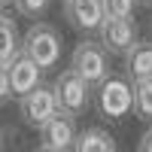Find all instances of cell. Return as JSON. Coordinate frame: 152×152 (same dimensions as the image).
<instances>
[{"label":"cell","mask_w":152,"mask_h":152,"mask_svg":"<svg viewBox=\"0 0 152 152\" xmlns=\"http://www.w3.org/2000/svg\"><path fill=\"white\" fill-rule=\"evenodd\" d=\"M21 52L28 58H34L43 70H52V67H58V61H61V37H58V31L52 28V24L34 21L31 31L24 34Z\"/></svg>","instance_id":"obj_1"},{"label":"cell","mask_w":152,"mask_h":152,"mask_svg":"<svg viewBox=\"0 0 152 152\" xmlns=\"http://www.w3.org/2000/svg\"><path fill=\"white\" fill-rule=\"evenodd\" d=\"M97 94V110L107 119H125L134 110V82L128 76H107L94 88Z\"/></svg>","instance_id":"obj_2"},{"label":"cell","mask_w":152,"mask_h":152,"mask_svg":"<svg viewBox=\"0 0 152 152\" xmlns=\"http://www.w3.org/2000/svg\"><path fill=\"white\" fill-rule=\"evenodd\" d=\"M52 88H55V94H58L61 110L70 113V116H82V113L88 110V104H91V88L94 85L88 82L82 73H76L73 67H67V70H61L55 76Z\"/></svg>","instance_id":"obj_3"},{"label":"cell","mask_w":152,"mask_h":152,"mask_svg":"<svg viewBox=\"0 0 152 152\" xmlns=\"http://www.w3.org/2000/svg\"><path fill=\"white\" fill-rule=\"evenodd\" d=\"M70 67H73L76 73H82L94 88L104 82L107 76H113V73H110V52L104 49L100 40H82L79 46L73 49Z\"/></svg>","instance_id":"obj_4"},{"label":"cell","mask_w":152,"mask_h":152,"mask_svg":"<svg viewBox=\"0 0 152 152\" xmlns=\"http://www.w3.org/2000/svg\"><path fill=\"white\" fill-rule=\"evenodd\" d=\"M18 113H21L24 125H31V128L43 131L46 125L61 113V104H58L55 88H52V85H40V88H34L31 94L18 97Z\"/></svg>","instance_id":"obj_5"},{"label":"cell","mask_w":152,"mask_h":152,"mask_svg":"<svg viewBox=\"0 0 152 152\" xmlns=\"http://www.w3.org/2000/svg\"><path fill=\"white\" fill-rule=\"evenodd\" d=\"M97 40L104 43V49L110 55H128L131 49L140 43L137 40V21L134 18H113L107 15L104 24L97 31Z\"/></svg>","instance_id":"obj_6"},{"label":"cell","mask_w":152,"mask_h":152,"mask_svg":"<svg viewBox=\"0 0 152 152\" xmlns=\"http://www.w3.org/2000/svg\"><path fill=\"white\" fill-rule=\"evenodd\" d=\"M64 18L73 31L79 34H97L107 18L104 0H64Z\"/></svg>","instance_id":"obj_7"},{"label":"cell","mask_w":152,"mask_h":152,"mask_svg":"<svg viewBox=\"0 0 152 152\" xmlns=\"http://www.w3.org/2000/svg\"><path fill=\"white\" fill-rule=\"evenodd\" d=\"M0 70H9V79H12V91H15V97H24V94H31L34 88H40V85H43V73H46L34 58H28L24 52L12 61L9 67H0Z\"/></svg>","instance_id":"obj_8"},{"label":"cell","mask_w":152,"mask_h":152,"mask_svg":"<svg viewBox=\"0 0 152 152\" xmlns=\"http://www.w3.org/2000/svg\"><path fill=\"white\" fill-rule=\"evenodd\" d=\"M40 137H43V143H46V146H52V149L73 152L76 137H79V131H76V116H70V113L61 110L58 116H55V119L40 131Z\"/></svg>","instance_id":"obj_9"},{"label":"cell","mask_w":152,"mask_h":152,"mask_svg":"<svg viewBox=\"0 0 152 152\" xmlns=\"http://www.w3.org/2000/svg\"><path fill=\"white\" fill-rule=\"evenodd\" d=\"M21 43H24V37H18L15 18L3 12L0 15V67H9L21 55Z\"/></svg>","instance_id":"obj_10"},{"label":"cell","mask_w":152,"mask_h":152,"mask_svg":"<svg viewBox=\"0 0 152 152\" xmlns=\"http://www.w3.org/2000/svg\"><path fill=\"white\" fill-rule=\"evenodd\" d=\"M125 76L131 82L152 79V43H137L125 55Z\"/></svg>","instance_id":"obj_11"},{"label":"cell","mask_w":152,"mask_h":152,"mask_svg":"<svg viewBox=\"0 0 152 152\" xmlns=\"http://www.w3.org/2000/svg\"><path fill=\"white\" fill-rule=\"evenodd\" d=\"M73 152H119V149H116V140H113L110 131L85 128V131H79V137H76Z\"/></svg>","instance_id":"obj_12"},{"label":"cell","mask_w":152,"mask_h":152,"mask_svg":"<svg viewBox=\"0 0 152 152\" xmlns=\"http://www.w3.org/2000/svg\"><path fill=\"white\" fill-rule=\"evenodd\" d=\"M134 116L140 122H152V79L134 82Z\"/></svg>","instance_id":"obj_13"},{"label":"cell","mask_w":152,"mask_h":152,"mask_svg":"<svg viewBox=\"0 0 152 152\" xmlns=\"http://www.w3.org/2000/svg\"><path fill=\"white\" fill-rule=\"evenodd\" d=\"M12 6H15V12L24 15V18H40L43 12L52 6V0H12Z\"/></svg>","instance_id":"obj_14"},{"label":"cell","mask_w":152,"mask_h":152,"mask_svg":"<svg viewBox=\"0 0 152 152\" xmlns=\"http://www.w3.org/2000/svg\"><path fill=\"white\" fill-rule=\"evenodd\" d=\"M104 6H107V15L113 18H131L140 0H104Z\"/></svg>","instance_id":"obj_15"},{"label":"cell","mask_w":152,"mask_h":152,"mask_svg":"<svg viewBox=\"0 0 152 152\" xmlns=\"http://www.w3.org/2000/svg\"><path fill=\"white\" fill-rule=\"evenodd\" d=\"M15 94L12 91V79H9V70H0V100L9 104V97Z\"/></svg>","instance_id":"obj_16"},{"label":"cell","mask_w":152,"mask_h":152,"mask_svg":"<svg viewBox=\"0 0 152 152\" xmlns=\"http://www.w3.org/2000/svg\"><path fill=\"white\" fill-rule=\"evenodd\" d=\"M137 152H152V128L140 137V143H137Z\"/></svg>","instance_id":"obj_17"},{"label":"cell","mask_w":152,"mask_h":152,"mask_svg":"<svg viewBox=\"0 0 152 152\" xmlns=\"http://www.w3.org/2000/svg\"><path fill=\"white\" fill-rule=\"evenodd\" d=\"M34 152H61V149H52V146H46V143H40V146H37Z\"/></svg>","instance_id":"obj_18"},{"label":"cell","mask_w":152,"mask_h":152,"mask_svg":"<svg viewBox=\"0 0 152 152\" xmlns=\"http://www.w3.org/2000/svg\"><path fill=\"white\" fill-rule=\"evenodd\" d=\"M0 3H3V6H9V3H12V0H0Z\"/></svg>","instance_id":"obj_19"},{"label":"cell","mask_w":152,"mask_h":152,"mask_svg":"<svg viewBox=\"0 0 152 152\" xmlns=\"http://www.w3.org/2000/svg\"><path fill=\"white\" fill-rule=\"evenodd\" d=\"M146 6H149V9H152V0H146Z\"/></svg>","instance_id":"obj_20"}]
</instances>
